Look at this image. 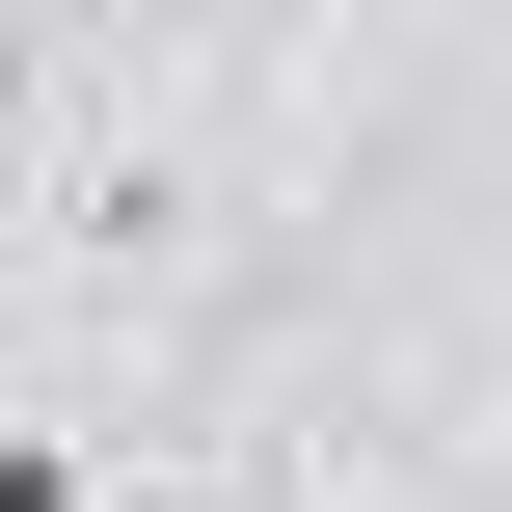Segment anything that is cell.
I'll return each mask as SVG.
<instances>
[{
	"instance_id": "6da1fadb",
	"label": "cell",
	"mask_w": 512,
	"mask_h": 512,
	"mask_svg": "<svg viewBox=\"0 0 512 512\" xmlns=\"http://www.w3.org/2000/svg\"><path fill=\"white\" fill-rule=\"evenodd\" d=\"M0 512H135V486H108V459H81L54 405H0Z\"/></svg>"
},
{
	"instance_id": "7a4b0ae2",
	"label": "cell",
	"mask_w": 512,
	"mask_h": 512,
	"mask_svg": "<svg viewBox=\"0 0 512 512\" xmlns=\"http://www.w3.org/2000/svg\"><path fill=\"white\" fill-rule=\"evenodd\" d=\"M27 108H54V54H27V0H0V135H27Z\"/></svg>"
}]
</instances>
